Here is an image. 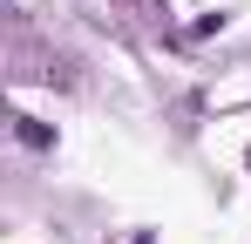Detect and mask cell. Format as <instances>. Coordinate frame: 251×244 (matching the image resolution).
<instances>
[{
	"label": "cell",
	"instance_id": "6da1fadb",
	"mask_svg": "<svg viewBox=\"0 0 251 244\" xmlns=\"http://www.w3.org/2000/svg\"><path fill=\"white\" fill-rule=\"evenodd\" d=\"M14 136H21L27 149H54V129H48V122H34V116H14Z\"/></svg>",
	"mask_w": 251,
	"mask_h": 244
},
{
	"label": "cell",
	"instance_id": "7a4b0ae2",
	"mask_svg": "<svg viewBox=\"0 0 251 244\" xmlns=\"http://www.w3.org/2000/svg\"><path fill=\"white\" fill-rule=\"evenodd\" d=\"M245 163H251V149H245Z\"/></svg>",
	"mask_w": 251,
	"mask_h": 244
}]
</instances>
